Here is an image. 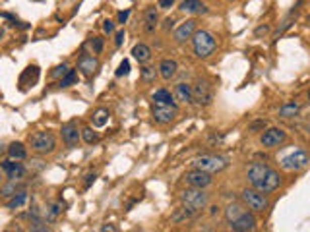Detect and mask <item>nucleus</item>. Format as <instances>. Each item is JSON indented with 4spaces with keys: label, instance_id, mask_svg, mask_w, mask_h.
Here are the masks:
<instances>
[{
    "label": "nucleus",
    "instance_id": "nucleus-1",
    "mask_svg": "<svg viewBox=\"0 0 310 232\" xmlns=\"http://www.w3.org/2000/svg\"><path fill=\"white\" fill-rule=\"evenodd\" d=\"M246 180L250 184V188L258 190L266 196L275 192L283 184L279 171L272 169L268 163H252L246 169Z\"/></svg>",
    "mask_w": 310,
    "mask_h": 232
},
{
    "label": "nucleus",
    "instance_id": "nucleus-2",
    "mask_svg": "<svg viewBox=\"0 0 310 232\" xmlns=\"http://www.w3.org/2000/svg\"><path fill=\"white\" fill-rule=\"evenodd\" d=\"M190 41H192V50H194L196 58H200V60L210 58L217 49V39L211 35L208 29H198Z\"/></svg>",
    "mask_w": 310,
    "mask_h": 232
},
{
    "label": "nucleus",
    "instance_id": "nucleus-3",
    "mask_svg": "<svg viewBox=\"0 0 310 232\" xmlns=\"http://www.w3.org/2000/svg\"><path fill=\"white\" fill-rule=\"evenodd\" d=\"M27 143H29L33 153H37V155H49V153H52L56 149V137L49 130H39V132H33V134L29 135V141Z\"/></svg>",
    "mask_w": 310,
    "mask_h": 232
},
{
    "label": "nucleus",
    "instance_id": "nucleus-4",
    "mask_svg": "<svg viewBox=\"0 0 310 232\" xmlns=\"http://www.w3.org/2000/svg\"><path fill=\"white\" fill-rule=\"evenodd\" d=\"M240 201L244 203V207L252 213H264L266 209L270 207V201H268V196L262 194L254 188H244L240 192Z\"/></svg>",
    "mask_w": 310,
    "mask_h": 232
},
{
    "label": "nucleus",
    "instance_id": "nucleus-5",
    "mask_svg": "<svg viewBox=\"0 0 310 232\" xmlns=\"http://www.w3.org/2000/svg\"><path fill=\"white\" fill-rule=\"evenodd\" d=\"M180 203L190 209L202 211L210 203V194L206 190H198V188H186L184 192L180 194Z\"/></svg>",
    "mask_w": 310,
    "mask_h": 232
},
{
    "label": "nucleus",
    "instance_id": "nucleus-6",
    "mask_svg": "<svg viewBox=\"0 0 310 232\" xmlns=\"http://www.w3.org/2000/svg\"><path fill=\"white\" fill-rule=\"evenodd\" d=\"M227 159L221 157V155H200L196 159L192 161V167L198 169V171L210 172V174H215V172H221L227 169Z\"/></svg>",
    "mask_w": 310,
    "mask_h": 232
},
{
    "label": "nucleus",
    "instance_id": "nucleus-7",
    "mask_svg": "<svg viewBox=\"0 0 310 232\" xmlns=\"http://www.w3.org/2000/svg\"><path fill=\"white\" fill-rule=\"evenodd\" d=\"M310 165V155L304 149H295L293 153L285 155L281 159V169L285 172H298L302 169H306Z\"/></svg>",
    "mask_w": 310,
    "mask_h": 232
},
{
    "label": "nucleus",
    "instance_id": "nucleus-8",
    "mask_svg": "<svg viewBox=\"0 0 310 232\" xmlns=\"http://www.w3.org/2000/svg\"><path fill=\"white\" fill-rule=\"evenodd\" d=\"M178 116V107L176 105H151V118L159 126H167L176 120Z\"/></svg>",
    "mask_w": 310,
    "mask_h": 232
},
{
    "label": "nucleus",
    "instance_id": "nucleus-9",
    "mask_svg": "<svg viewBox=\"0 0 310 232\" xmlns=\"http://www.w3.org/2000/svg\"><path fill=\"white\" fill-rule=\"evenodd\" d=\"M192 99L200 107H210L213 103V86L208 80H196L192 86Z\"/></svg>",
    "mask_w": 310,
    "mask_h": 232
},
{
    "label": "nucleus",
    "instance_id": "nucleus-10",
    "mask_svg": "<svg viewBox=\"0 0 310 232\" xmlns=\"http://www.w3.org/2000/svg\"><path fill=\"white\" fill-rule=\"evenodd\" d=\"M287 141V132L283 128H268L260 135V145L264 149H277Z\"/></svg>",
    "mask_w": 310,
    "mask_h": 232
},
{
    "label": "nucleus",
    "instance_id": "nucleus-11",
    "mask_svg": "<svg viewBox=\"0 0 310 232\" xmlns=\"http://www.w3.org/2000/svg\"><path fill=\"white\" fill-rule=\"evenodd\" d=\"M184 182L188 188H198V190H208L211 184H213V174L210 172L198 171V169H192L184 174Z\"/></svg>",
    "mask_w": 310,
    "mask_h": 232
},
{
    "label": "nucleus",
    "instance_id": "nucleus-12",
    "mask_svg": "<svg viewBox=\"0 0 310 232\" xmlns=\"http://www.w3.org/2000/svg\"><path fill=\"white\" fill-rule=\"evenodd\" d=\"M60 135H62V141H64V145L66 147H78L80 139H82V130L78 128V122H76V120H70V122L62 124Z\"/></svg>",
    "mask_w": 310,
    "mask_h": 232
},
{
    "label": "nucleus",
    "instance_id": "nucleus-13",
    "mask_svg": "<svg viewBox=\"0 0 310 232\" xmlns=\"http://www.w3.org/2000/svg\"><path fill=\"white\" fill-rule=\"evenodd\" d=\"M0 169H2L4 176L8 180H24V176L27 174V169H25L20 161H12V159L0 161Z\"/></svg>",
    "mask_w": 310,
    "mask_h": 232
},
{
    "label": "nucleus",
    "instance_id": "nucleus-14",
    "mask_svg": "<svg viewBox=\"0 0 310 232\" xmlns=\"http://www.w3.org/2000/svg\"><path fill=\"white\" fill-rule=\"evenodd\" d=\"M196 31H198V22H196V20H186L184 24H180L176 29H174V33H173L174 43L182 45L186 41H190Z\"/></svg>",
    "mask_w": 310,
    "mask_h": 232
},
{
    "label": "nucleus",
    "instance_id": "nucleus-15",
    "mask_svg": "<svg viewBox=\"0 0 310 232\" xmlns=\"http://www.w3.org/2000/svg\"><path fill=\"white\" fill-rule=\"evenodd\" d=\"M233 232H254L258 228V219H256V213L246 211L240 219H236L235 222L229 224Z\"/></svg>",
    "mask_w": 310,
    "mask_h": 232
},
{
    "label": "nucleus",
    "instance_id": "nucleus-16",
    "mask_svg": "<svg viewBox=\"0 0 310 232\" xmlns=\"http://www.w3.org/2000/svg\"><path fill=\"white\" fill-rule=\"evenodd\" d=\"M173 99L174 103H180V105H192L194 103V99H192V86L186 84V82L176 84L173 89Z\"/></svg>",
    "mask_w": 310,
    "mask_h": 232
},
{
    "label": "nucleus",
    "instance_id": "nucleus-17",
    "mask_svg": "<svg viewBox=\"0 0 310 232\" xmlns=\"http://www.w3.org/2000/svg\"><path fill=\"white\" fill-rule=\"evenodd\" d=\"M157 72L161 75V80L171 82V80L176 78V73H178V62L174 60V58H163L159 62V66H157Z\"/></svg>",
    "mask_w": 310,
    "mask_h": 232
},
{
    "label": "nucleus",
    "instance_id": "nucleus-18",
    "mask_svg": "<svg viewBox=\"0 0 310 232\" xmlns=\"http://www.w3.org/2000/svg\"><path fill=\"white\" fill-rule=\"evenodd\" d=\"M78 70L84 73L86 78H91L95 75L97 70H99V60L95 56H89V54H82L80 60H78Z\"/></svg>",
    "mask_w": 310,
    "mask_h": 232
},
{
    "label": "nucleus",
    "instance_id": "nucleus-19",
    "mask_svg": "<svg viewBox=\"0 0 310 232\" xmlns=\"http://www.w3.org/2000/svg\"><path fill=\"white\" fill-rule=\"evenodd\" d=\"M178 10L182 14H188V16H204V14H208V6L202 0H182Z\"/></svg>",
    "mask_w": 310,
    "mask_h": 232
},
{
    "label": "nucleus",
    "instance_id": "nucleus-20",
    "mask_svg": "<svg viewBox=\"0 0 310 232\" xmlns=\"http://www.w3.org/2000/svg\"><path fill=\"white\" fill-rule=\"evenodd\" d=\"M246 211L248 209L244 207V203H242V201H233V203H229V205L225 207V211H223L225 220L231 224V222H235L236 219H240Z\"/></svg>",
    "mask_w": 310,
    "mask_h": 232
},
{
    "label": "nucleus",
    "instance_id": "nucleus-21",
    "mask_svg": "<svg viewBox=\"0 0 310 232\" xmlns=\"http://www.w3.org/2000/svg\"><path fill=\"white\" fill-rule=\"evenodd\" d=\"M130 54H132V58L140 64V66H146L149 60H151V49H149L146 43H136L132 50H130Z\"/></svg>",
    "mask_w": 310,
    "mask_h": 232
},
{
    "label": "nucleus",
    "instance_id": "nucleus-22",
    "mask_svg": "<svg viewBox=\"0 0 310 232\" xmlns=\"http://www.w3.org/2000/svg\"><path fill=\"white\" fill-rule=\"evenodd\" d=\"M157 22H159V12L155 6H149L144 10V31L146 33H153L155 27H157Z\"/></svg>",
    "mask_w": 310,
    "mask_h": 232
},
{
    "label": "nucleus",
    "instance_id": "nucleus-23",
    "mask_svg": "<svg viewBox=\"0 0 310 232\" xmlns=\"http://www.w3.org/2000/svg\"><path fill=\"white\" fill-rule=\"evenodd\" d=\"M198 213L200 211H196V209H190V207H186V205H180V207L176 209L173 215H171V222L180 224V222H186V220H192V219H196Z\"/></svg>",
    "mask_w": 310,
    "mask_h": 232
},
{
    "label": "nucleus",
    "instance_id": "nucleus-24",
    "mask_svg": "<svg viewBox=\"0 0 310 232\" xmlns=\"http://www.w3.org/2000/svg\"><path fill=\"white\" fill-rule=\"evenodd\" d=\"M6 155H8V159L12 161H25L27 159V147L22 141H12L10 145L6 147Z\"/></svg>",
    "mask_w": 310,
    "mask_h": 232
},
{
    "label": "nucleus",
    "instance_id": "nucleus-25",
    "mask_svg": "<svg viewBox=\"0 0 310 232\" xmlns=\"http://www.w3.org/2000/svg\"><path fill=\"white\" fill-rule=\"evenodd\" d=\"M151 101H153L155 105H176L173 99V93H171L169 89H165V87L155 89V91L151 93Z\"/></svg>",
    "mask_w": 310,
    "mask_h": 232
},
{
    "label": "nucleus",
    "instance_id": "nucleus-26",
    "mask_svg": "<svg viewBox=\"0 0 310 232\" xmlns=\"http://www.w3.org/2000/svg\"><path fill=\"white\" fill-rule=\"evenodd\" d=\"M24 190H25V184H22V180H8V182L0 188V196L12 197L18 192H24Z\"/></svg>",
    "mask_w": 310,
    "mask_h": 232
},
{
    "label": "nucleus",
    "instance_id": "nucleus-27",
    "mask_svg": "<svg viewBox=\"0 0 310 232\" xmlns=\"http://www.w3.org/2000/svg\"><path fill=\"white\" fill-rule=\"evenodd\" d=\"M298 112H300V105H298L297 101H289V103H285V105L279 109L277 116H279V118H285V120H291V118L298 116Z\"/></svg>",
    "mask_w": 310,
    "mask_h": 232
},
{
    "label": "nucleus",
    "instance_id": "nucleus-28",
    "mask_svg": "<svg viewBox=\"0 0 310 232\" xmlns=\"http://www.w3.org/2000/svg\"><path fill=\"white\" fill-rule=\"evenodd\" d=\"M157 68L155 66H142V70H140V82L144 84V86H151V84H155V80H157Z\"/></svg>",
    "mask_w": 310,
    "mask_h": 232
},
{
    "label": "nucleus",
    "instance_id": "nucleus-29",
    "mask_svg": "<svg viewBox=\"0 0 310 232\" xmlns=\"http://www.w3.org/2000/svg\"><path fill=\"white\" fill-rule=\"evenodd\" d=\"M64 201H56V203H49L45 209V220L47 222H54V220L60 217V213L64 211Z\"/></svg>",
    "mask_w": 310,
    "mask_h": 232
},
{
    "label": "nucleus",
    "instance_id": "nucleus-30",
    "mask_svg": "<svg viewBox=\"0 0 310 232\" xmlns=\"http://www.w3.org/2000/svg\"><path fill=\"white\" fill-rule=\"evenodd\" d=\"M109 110L107 109H97L93 114H91V124H93V128H103V126H107L109 122Z\"/></svg>",
    "mask_w": 310,
    "mask_h": 232
},
{
    "label": "nucleus",
    "instance_id": "nucleus-31",
    "mask_svg": "<svg viewBox=\"0 0 310 232\" xmlns=\"http://www.w3.org/2000/svg\"><path fill=\"white\" fill-rule=\"evenodd\" d=\"M25 80L29 82V86H31V87L37 84V80H39V68H37V66H27V68H25L24 73L20 75V86L24 84Z\"/></svg>",
    "mask_w": 310,
    "mask_h": 232
},
{
    "label": "nucleus",
    "instance_id": "nucleus-32",
    "mask_svg": "<svg viewBox=\"0 0 310 232\" xmlns=\"http://www.w3.org/2000/svg\"><path fill=\"white\" fill-rule=\"evenodd\" d=\"M25 203H27V192H18L16 196H12L10 199H8V203H6V209H10V211H14V209H20L24 207Z\"/></svg>",
    "mask_w": 310,
    "mask_h": 232
},
{
    "label": "nucleus",
    "instance_id": "nucleus-33",
    "mask_svg": "<svg viewBox=\"0 0 310 232\" xmlns=\"http://www.w3.org/2000/svg\"><path fill=\"white\" fill-rule=\"evenodd\" d=\"M82 139L86 141L87 145H91V143H97L99 135H97V132H95L91 126H87V128H84V130H82Z\"/></svg>",
    "mask_w": 310,
    "mask_h": 232
},
{
    "label": "nucleus",
    "instance_id": "nucleus-34",
    "mask_svg": "<svg viewBox=\"0 0 310 232\" xmlns=\"http://www.w3.org/2000/svg\"><path fill=\"white\" fill-rule=\"evenodd\" d=\"M76 82H78V72H76V70H68V73H66L64 78L58 80V86L60 87H70V86H74Z\"/></svg>",
    "mask_w": 310,
    "mask_h": 232
},
{
    "label": "nucleus",
    "instance_id": "nucleus-35",
    "mask_svg": "<svg viewBox=\"0 0 310 232\" xmlns=\"http://www.w3.org/2000/svg\"><path fill=\"white\" fill-rule=\"evenodd\" d=\"M89 47L93 50V54H99L101 50H103V47H105V39L103 37H91L89 39Z\"/></svg>",
    "mask_w": 310,
    "mask_h": 232
},
{
    "label": "nucleus",
    "instance_id": "nucleus-36",
    "mask_svg": "<svg viewBox=\"0 0 310 232\" xmlns=\"http://www.w3.org/2000/svg\"><path fill=\"white\" fill-rule=\"evenodd\" d=\"M27 232H50V228L45 224V220H33L31 224H29V230Z\"/></svg>",
    "mask_w": 310,
    "mask_h": 232
},
{
    "label": "nucleus",
    "instance_id": "nucleus-37",
    "mask_svg": "<svg viewBox=\"0 0 310 232\" xmlns=\"http://www.w3.org/2000/svg\"><path fill=\"white\" fill-rule=\"evenodd\" d=\"M128 73H130V60L124 58V60L118 64V68H116L114 75H116V78H124V75H128Z\"/></svg>",
    "mask_w": 310,
    "mask_h": 232
},
{
    "label": "nucleus",
    "instance_id": "nucleus-38",
    "mask_svg": "<svg viewBox=\"0 0 310 232\" xmlns=\"http://www.w3.org/2000/svg\"><path fill=\"white\" fill-rule=\"evenodd\" d=\"M68 70H70V68H68L66 64H60V66H56V68L50 72V78H52V80H60V78H64V75L68 73Z\"/></svg>",
    "mask_w": 310,
    "mask_h": 232
},
{
    "label": "nucleus",
    "instance_id": "nucleus-39",
    "mask_svg": "<svg viewBox=\"0 0 310 232\" xmlns=\"http://www.w3.org/2000/svg\"><path fill=\"white\" fill-rule=\"evenodd\" d=\"M266 130V120H254L248 124V132H264Z\"/></svg>",
    "mask_w": 310,
    "mask_h": 232
},
{
    "label": "nucleus",
    "instance_id": "nucleus-40",
    "mask_svg": "<svg viewBox=\"0 0 310 232\" xmlns=\"http://www.w3.org/2000/svg\"><path fill=\"white\" fill-rule=\"evenodd\" d=\"M114 29H116V25H114L112 20H105V22H103V33H105V35H112V33H116Z\"/></svg>",
    "mask_w": 310,
    "mask_h": 232
},
{
    "label": "nucleus",
    "instance_id": "nucleus-41",
    "mask_svg": "<svg viewBox=\"0 0 310 232\" xmlns=\"http://www.w3.org/2000/svg\"><path fill=\"white\" fill-rule=\"evenodd\" d=\"M124 39H126V31H124V29H120V31H116V33H114V47H116V49H118V47H122Z\"/></svg>",
    "mask_w": 310,
    "mask_h": 232
},
{
    "label": "nucleus",
    "instance_id": "nucleus-42",
    "mask_svg": "<svg viewBox=\"0 0 310 232\" xmlns=\"http://www.w3.org/2000/svg\"><path fill=\"white\" fill-rule=\"evenodd\" d=\"M128 18H130V10H122V12H118V16H116V24L124 25L126 22H128Z\"/></svg>",
    "mask_w": 310,
    "mask_h": 232
},
{
    "label": "nucleus",
    "instance_id": "nucleus-43",
    "mask_svg": "<svg viewBox=\"0 0 310 232\" xmlns=\"http://www.w3.org/2000/svg\"><path fill=\"white\" fill-rule=\"evenodd\" d=\"M97 180V174L95 172H89V174H86V180H84V188H89L91 184Z\"/></svg>",
    "mask_w": 310,
    "mask_h": 232
},
{
    "label": "nucleus",
    "instance_id": "nucleus-44",
    "mask_svg": "<svg viewBox=\"0 0 310 232\" xmlns=\"http://www.w3.org/2000/svg\"><path fill=\"white\" fill-rule=\"evenodd\" d=\"M256 37H260V35H266V33H270V25H260V27H256Z\"/></svg>",
    "mask_w": 310,
    "mask_h": 232
},
{
    "label": "nucleus",
    "instance_id": "nucleus-45",
    "mask_svg": "<svg viewBox=\"0 0 310 232\" xmlns=\"http://www.w3.org/2000/svg\"><path fill=\"white\" fill-rule=\"evenodd\" d=\"M101 232H118V230H116V226L112 222H107V224L101 226Z\"/></svg>",
    "mask_w": 310,
    "mask_h": 232
},
{
    "label": "nucleus",
    "instance_id": "nucleus-46",
    "mask_svg": "<svg viewBox=\"0 0 310 232\" xmlns=\"http://www.w3.org/2000/svg\"><path fill=\"white\" fill-rule=\"evenodd\" d=\"M173 4H174V0H159V8H163V10L171 8Z\"/></svg>",
    "mask_w": 310,
    "mask_h": 232
},
{
    "label": "nucleus",
    "instance_id": "nucleus-47",
    "mask_svg": "<svg viewBox=\"0 0 310 232\" xmlns=\"http://www.w3.org/2000/svg\"><path fill=\"white\" fill-rule=\"evenodd\" d=\"M173 20H171V18H169V20H165V29H171V27H173Z\"/></svg>",
    "mask_w": 310,
    "mask_h": 232
},
{
    "label": "nucleus",
    "instance_id": "nucleus-48",
    "mask_svg": "<svg viewBox=\"0 0 310 232\" xmlns=\"http://www.w3.org/2000/svg\"><path fill=\"white\" fill-rule=\"evenodd\" d=\"M4 155H6V145H4V143H0V159H2Z\"/></svg>",
    "mask_w": 310,
    "mask_h": 232
},
{
    "label": "nucleus",
    "instance_id": "nucleus-49",
    "mask_svg": "<svg viewBox=\"0 0 310 232\" xmlns=\"http://www.w3.org/2000/svg\"><path fill=\"white\" fill-rule=\"evenodd\" d=\"M4 178H6V176H4V172H2V169H0V184L4 182Z\"/></svg>",
    "mask_w": 310,
    "mask_h": 232
},
{
    "label": "nucleus",
    "instance_id": "nucleus-50",
    "mask_svg": "<svg viewBox=\"0 0 310 232\" xmlns=\"http://www.w3.org/2000/svg\"><path fill=\"white\" fill-rule=\"evenodd\" d=\"M304 130H306V134H308V137H310V122L304 126Z\"/></svg>",
    "mask_w": 310,
    "mask_h": 232
},
{
    "label": "nucleus",
    "instance_id": "nucleus-51",
    "mask_svg": "<svg viewBox=\"0 0 310 232\" xmlns=\"http://www.w3.org/2000/svg\"><path fill=\"white\" fill-rule=\"evenodd\" d=\"M2 35H4V31H2V29H0V39H2Z\"/></svg>",
    "mask_w": 310,
    "mask_h": 232
},
{
    "label": "nucleus",
    "instance_id": "nucleus-52",
    "mask_svg": "<svg viewBox=\"0 0 310 232\" xmlns=\"http://www.w3.org/2000/svg\"><path fill=\"white\" fill-rule=\"evenodd\" d=\"M308 101H310V91H308Z\"/></svg>",
    "mask_w": 310,
    "mask_h": 232
},
{
    "label": "nucleus",
    "instance_id": "nucleus-53",
    "mask_svg": "<svg viewBox=\"0 0 310 232\" xmlns=\"http://www.w3.org/2000/svg\"><path fill=\"white\" fill-rule=\"evenodd\" d=\"M176 232H186V230H176Z\"/></svg>",
    "mask_w": 310,
    "mask_h": 232
},
{
    "label": "nucleus",
    "instance_id": "nucleus-54",
    "mask_svg": "<svg viewBox=\"0 0 310 232\" xmlns=\"http://www.w3.org/2000/svg\"><path fill=\"white\" fill-rule=\"evenodd\" d=\"M4 232H10V230H4Z\"/></svg>",
    "mask_w": 310,
    "mask_h": 232
},
{
    "label": "nucleus",
    "instance_id": "nucleus-55",
    "mask_svg": "<svg viewBox=\"0 0 310 232\" xmlns=\"http://www.w3.org/2000/svg\"><path fill=\"white\" fill-rule=\"evenodd\" d=\"M132 2H134V0H132Z\"/></svg>",
    "mask_w": 310,
    "mask_h": 232
},
{
    "label": "nucleus",
    "instance_id": "nucleus-56",
    "mask_svg": "<svg viewBox=\"0 0 310 232\" xmlns=\"http://www.w3.org/2000/svg\"><path fill=\"white\" fill-rule=\"evenodd\" d=\"M231 232H233V230H231Z\"/></svg>",
    "mask_w": 310,
    "mask_h": 232
}]
</instances>
